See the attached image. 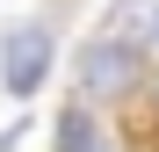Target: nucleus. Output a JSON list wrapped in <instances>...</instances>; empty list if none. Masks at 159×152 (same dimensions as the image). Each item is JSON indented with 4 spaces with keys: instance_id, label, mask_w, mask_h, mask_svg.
<instances>
[{
    "instance_id": "nucleus-1",
    "label": "nucleus",
    "mask_w": 159,
    "mask_h": 152,
    "mask_svg": "<svg viewBox=\"0 0 159 152\" xmlns=\"http://www.w3.org/2000/svg\"><path fill=\"white\" fill-rule=\"evenodd\" d=\"M138 44L130 36H94L87 51H80V87H87L94 101H123V94H138Z\"/></svg>"
},
{
    "instance_id": "nucleus-2",
    "label": "nucleus",
    "mask_w": 159,
    "mask_h": 152,
    "mask_svg": "<svg viewBox=\"0 0 159 152\" xmlns=\"http://www.w3.org/2000/svg\"><path fill=\"white\" fill-rule=\"evenodd\" d=\"M43 72H51V29L43 22H15L0 36V87L7 94H36Z\"/></svg>"
},
{
    "instance_id": "nucleus-3",
    "label": "nucleus",
    "mask_w": 159,
    "mask_h": 152,
    "mask_svg": "<svg viewBox=\"0 0 159 152\" xmlns=\"http://www.w3.org/2000/svg\"><path fill=\"white\" fill-rule=\"evenodd\" d=\"M58 152H116V138L101 131V123H94L87 109H72V116L58 123Z\"/></svg>"
},
{
    "instance_id": "nucleus-4",
    "label": "nucleus",
    "mask_w": 159,
    "mask_h": 152,
    "mask_svg": "<svg viewBox=\"0 0 159 152\" xmlns=\"http://www.w3.org/2000/svg\"><path fill=\"white\" fill-rule=\"evenodd\" d=\"M152 44H159V15H152Z\"/></svg>"
}]
</instances>
